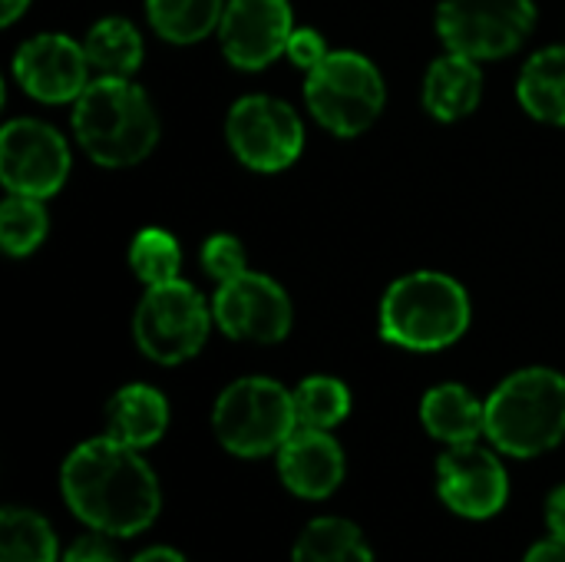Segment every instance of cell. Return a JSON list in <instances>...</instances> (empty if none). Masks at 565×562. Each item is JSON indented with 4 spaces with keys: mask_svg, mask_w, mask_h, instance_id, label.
<instances>
[{
    "mask_svg": "<svg viewBox=\"0 0 565 562\" xmlns=\"http://www.w3.org/2000/svg\"><path fill=\"white\" fill-rule=\"evenodd\" d=\"M73 132L96 166L122 169L156 149L159 116L129 76H99L73 103Z\"/></svg>",
    "mask_w": 565,
    "mask_h": 562,
    "instance_id": "cell-2",
    "label": "cell"
},
{
    "mask_svg": "<svg viewBox=\"0 0 565 562\" xmlns=\"http://www.w3.org/2000/svg\"><path fill=\"white\" fill-rule=\"evenodd\" d=\"M295 33V17L288 0H228L218 40L222 53L238 70H265L275 63Z\"/></svg>",
    "mask_w": 565,
    "mask_h": 562,
    "instance_id": "cell-12",
    "label": "cell"
},
{
    "mask_svg": "<svg viewBox=\"0 0 565 562\" xmlns=\"http://www.w3.org/2000/svg\"><path fill=\"white\" fill-rule=\"evenodd\" d=\"M516 96L530 116L565 126V46H550L530 56L520 73Z\"/></svg>",
    "mask_w": 565,
    "mask_h": 562,
    "instance_id": "cell-19",
    "label": "cell"
},
{
    "mask_svg": "<svg viewBox=\"0 0 565 562\" xmlns=\"http://www.w3.org/2000/svg\"><path fill=\"white\" fill-rule=\"evenodd\" d=\"M215 325L235 338L252 344H278L288 338L295 311L285 288L258 272H242L238 278L218 285L212 298Z\"/></svg>",
    "mask_w": 565,
    "mask_h": 562,
    "instance_id": "cell-11",
    "label": "cell"
},
{
    "mask_svg": "<svg viewBox=\"0 0 565 562\" xmlns=\"http://www.w3.org/2000/svg\"><path fill=\"white\" fill-rule=\"evenodd\" d=\"M169 427V404L149 384H129L106 404V434L126 447L146 450Z\"/></svg>",
    "mask_w": 565,
    "mask_h": 562,
    "instance_id": "cell-17",
    "label": "cell"
},
{
    "mask_svg": "<svg viewBox=\"0 0 565 562\" xmlns=\"http://www.w3.org/2000/svg\"><path fill=\"white\" fill-rule=\"evenodd\" d=\"M470 298L444 272H411L381 298V338L407 351H440L463 338Z\"/></svg>",
    "mask_w": 565,
    "mask_h": 562,
    "instance_id": "cell-3",
    "label": "cell"
},
{
    "mask_svg": "<svg viewBox=\"0 0 565 562\" xmlns=\"http://www.w3.org/2000/svg\"><path fill=\"white\" fill-rule=\"evenodd\" d=\"M179 265H182V252L175 235H169L166 229H142L136 232L132 245H129V268L132 275L149 288V285H166L179 278Z\"/></svg>",
    "mask_w": 565,
    "mask_h": 562,
    "instance_id": "cell-26",
    "label": "cell"
},
{
    "mask_svg": "<svg viewBox=\"0 0 565 562\" xmlns=\"http://www.w3.org/2000/svg\"><path fill=\"white\" fill-rule=\"evenodd\" d=\"M483 96L480 63L463 53H447L430 63L424 76V106L440 123H457L477 109Z\"/></svg>",
    "mask_w": 565,
    "mask_h": 562,
    "instance_id": "cell-16",
    "label": "cell"
},
{
    "mask_svg": "<svg viewBox=\"0 0 565 562\" xmlns=\"http://www.w3.org/2000/svg\"><path fill=\"white\" fill-rule=\"evenodd\" d=\"M291 562H374V556L354 523L341 517H321L298 537Z\"/></svg>",
    "mask_w": 565,
    "mask_h": 562,
    "instance_id": "cell-21",
    "label": "cell"
},
{
    "mask_svg": "<svg viewBox=\"0 0 565 562\" xmlns=\"http://www.w3.org/2000/svg\"><path fill=\"white\" fill-rule=\"evenodd\" d=\"M86 60L99 76H132L142 63V36L122 17L96 20L83 40Z\"/></svg>",
    "mask_w": 565,
    "mask_h": 562,
    "instance_id": "cell-20",
    "label": "cell"
},
{
    "mask_svg": "<svg viewBox=\"0 0 565 562\" xmlns=\"http://www.w3.org/2000/svg\"><path fill=\"white\" fill-rule=\"evenodd\" d=\"M50 219L43 209V199L33 195H7L0 205V245L7 255L20 258L40 248V242L46 238Z\"/></svg>",
    "mask_w": 565,
    "mask_h": 562,
    "instance_id": "cell-25",
    "label": "cell"
},
{
    "mask_svg": "<svg viewBox=\"0 0 565 562\" xmlns=\"http://www.w3.org/2000/svg\"><path fill=\"white\" fill-rule=\"evenodd\" d=\"M70 176L66 139L40 119H10L0 132V182L13 195L50 199Z\"/></svg>",
    "mask_w": 565,
    "mask_h": 562,
    "instance_id": "cell-10",
    "label": "cell"
},
{
    "mask_svg": "<svg viewBox=\"0 0 565 562\" xmlns=\"http://www.w3.org/2000/svg\"><path fill=\"white\" fill-rule=\"evenodd\" d=\"M420 421L430 437L450 447L473 444L480 434H487V404H480L463 384H440L424 394Z\"/></svg>",
    "mask_w": 565,
    "mask_h": 562,
    "instance_id": "cell-18",
    "label": "cell"
},
{
    "mask_svg": "<svg viewBox=\"0 0 565 562\" xmlns=\"http://www.w3.org/2000/svg\"><path fill=\"white\" fill-rule=\"evenodd\" d=\"M225 3L228 0H146V13L162 40L195 43L222 23Z\"/></svg>",
    "mask_w": 565,
    "mask_h": 562,
    "instance_id": "cell-22",
    "label": "cell"
},
{
    "mask_svg": "<svg viewBox=\"0 0 565 562\" xmlns=\"http://www.w3.org/2000/svg\"><path fill=\"white\" fill-rule=\"evenodd\" d=\"M212 318L205 298L189 282L175 278L146 288L132 318V335L149 361L182 364L202 351Z\"/></svg>",
    "mask_w": 565,
    "mask_h": 562,
    "instance_id": "cell-7",
    "label": "cell"
},
{
    "mask_svg": "<svg viewBox=\"0 0 565 562\" xmlns=\"http://www.w3.org/2000/svg\"><path fill=\"white\" fill-rule=\"evenodd\" d=\"M0 562H56V537L50 523L33 510L3 507Z\"/></svg>",
    "mask_w": 565,
    "mask_h": 562,
    "instance_id": "cell-23",
    "label": "cell"
},
{
    "mask_svg": "<svg viewBox=\"0 0 565 562\" xmlns=\"http://www.w3.org/2000/svg\"><path fill=\"white\" fill-rule=\"evenodd\" d=\"M305 99L328 132L358 136L381 116L387 89L381 70L364 53L331 50L315 70H308Z\"/></svg>",
    "mask_w": 565,
    "mask_h": 562,
    "instance_id": "cell-6",
    "label": "cell"
},
{
    "mask_svg": "<svg viewBox=\"0 0 565 562\" xmlns=\"http://www.w3.org/2000/svg\"><path fill=\"white\" fill-rule=\"evenodd\" d=\"M288 60L295 63V66H301L305 73L308 70H315L331 50H328V43H324V36L318 33V30H311V26H301V30H295L291 33V40H288Z\"/></svg>",
    "mask_w": 565,
    "mask_h": 562,
    "instance_id": "cell-28",
    "label": "cell"
},
{
    "mask_svg": "<svg viewBox=\"0 0 565 562\" xmlns=\"http://www.w3.org/2000/svg\"><path fill=\"white\" fill-rule=\"evenodd\" d=\"M202 268L209 278H215L218 285L238 278L242 272H248V258H245V248L235 235H212L205 238L202 245Z\"/></svg>",
    "mask_w": 565,
    "mask_h": 562,
    "instance_id": "cell-27",
    "label": "cell"
},
{
    "mask_svg": "<svg viewBox=\"0 0 565 562\" xmlns=\"http://www.w3.org/2000/svg\"><path fill=\"white\" fill-rule=\"evenodd\" d=\"M86 50L66 33H40L13 56V76L40 103H76L89 86Z\"/></svg>",
    "mask_w": 565,
    "mask_h": 562,
    "instance_id": "cell-13",
    "label": "cell"
},
{
    "mask_svg": "<svg viewBox=\"0 0 565 562\" xmlns=\"http://www.w3.org/2000/svg\"><path fill=\"white\" fill-rule=\"evenodd\" d=\"M225 136L238 162L255 172H281L298 162L305 149V126L298 113L275 96H242L225 119Z\"/></svg>",
    "mask_w": 565,
    "mask_h": 562,
    "instance_id": "cell-9",
    "label": "cell"
},
{
    "mask_svg": "<svg viewBox=\"0 0 565 562\" xmlns=\"http://www.w3.org/2000/svg\"><path fill=\"white\" fill-rule=\"evenodd\" d=\"M487 437L510 457H540L565 437V378L553 368L510 374L487 397Z\"/></svg>",
    "mask_w": 565,
    "mask_h": 562,
    "instance_id": "cell-4",
    "label": "cell"
},
{
    "mask_svg": "<svg viewBox=\"0 0 565 562\" xmlns=\"http://www.w3.org/2000/svg\"><path fill=\"white\" fill-rule=\"evenodd\" d=\"M63 562H122L116 556V550L103 540V537H83L70 547Z\"/></svg>",
    "mask_w": 565,
    "mask_h": 562,
    "instance_id": "cell-29",
    "label": "cell"
},
{
    "mask_svg": "<svg viewBox=\"0 0 565 562\" xmlns=\"http://www.w3.org/2000/svg\"><path fill=\"white\" fill-rule=\"evenodd\" d=\"M66 507L103 537H136L159 517L162 494L136 447L96 437L79 444L60 474Z\"/></svg>",
    "mask_w": 565,
    "mask_h": 562,
    "instance_id": "cell-1",
    "label": "cell"
},
{
    "mask_svg": "<svg viewBox=\"0 0 565 562\" xmlns=\"http://www.w3.org/2000/svg\"><path fill=\"white\" fill-rule=\"evenodd\" d=\"M437 490L454 513L467 520H487L507 503L510 480L503 464L490 450L477 447L473 441V444H457L440 457Z\"/></svg>",
    "mask_w": 565,
    "mask_h": 562,
    "instance_id": "cell-14",
    "label": "cell"
},
{
    "mask_svg": "<svg viewBox=\"0 0 565 562\" xmlns=\"http://www.w3.org/2000/svg\"><path fill=\"white\" fill-rule=\"evenodd\" d=\"M212 431L235 457L275 454L298 431L295 394L271 378H242L218 394Z\"/></svg>",
    "mask_w": 565,
    "mask_h": 562,
    "instance_id": "cell-5",
    "label": "cell"
},
{
    "mask_svg": "<svg viewBox=\"0 0 565 562\" xmlns=\"http://www.w3.org/2000/svg\"><path fill=\"white\" fill-rule=\"evenodd\" d=\"M132 562H185V556H179L175 550H166V547H156V550H146L139 553Z\"/></svg>",
    "mask_w": 565,
    "mask_h": 562,
    "instance_id": "cell-33",
    "label": "cell"
},
{
    "mask_svg": "<svg viewBox=\"0 0 565 562\" xmlns=\"http://www.w3.org/2000/svg\"><path fill=\"white\" fill-rule=\"evenodd\" d=\"M281 484L301 500H324L344 480L341 444L318 427H298L278 450Z\"/></svg>",
    "mask_w": 565,
    "mask_h": 562,
    "instance_id": "cell-15",
    "label": "cell"
},
{
    "mask_svg": "<svg viewBox=\"0 0 565 562\" xmlns=\"http://www.w3.org/2000/svg\"><path fill=\"white\" fill-rule=\"evenodd\" d=\"M26 7H30V0H0V23L10 26Z\"/></svg>",
    "mask_w": 565,
    "mask_h": 562,
    "instance_id": "cell-32",
    "label": "cell"
},
{
    "mask_svg": "<svg viewBox=\"0 0 565 562\" xmlns=\"http://www.w3.org/2000/svg\"><path fill=\"white\" fill-rule=\"evenodd\" d=\"M295 414H298V427L331 431L351 414V391L344 381L328 374L305 378L295 388Z\"/></svg>",
    "mask_w": 565,
    "mask_h": 562,
    "instance_id": "cell-24",
    "label": "cell"
},
{
    "mask_svg": "<svg viewBox=\"0 0 565 562\" xmlns=\"http://www.w3.org/2000/svg\"><path fill=\"white\" fill-rule=\"evenodd\" d=\"M546 523L553 537H565V487L553 490V497L546 500Z\"/></svg>",
    "mask_w": 565,
    "mask_h": 562,
    "instance_id": "cell-31",
    "label": "cell"
},
{
    "mask_svg": "<svg viewBox=\"0 0 565 562\" xmlns=\"http://www.w3.org/2000/svg\"><path fill=\"white\" fill-rule=\"evenodd\" d=\"M533 23V0H444L437 7V33L447 50L477 63L516 53Z\"/></svg>",
    "mask_w": 565,
    "mask_h": 562,
    "instance_id": "cell-8",
    "label": "cell"
},
{
    "mask_svg": "<svg viewBox=\"0 0 565 562\" xmlns=\"http://www.w3.org/2000/svg\"><path fill=\"white\" fill-rule=\"evenodd\" d=\"M523 562H565V537H550L536 543Z\"/></svg>",
    "mask_w": 565,
    "mask_h": 562,
    "instance_id": "cell-30",
    "label": "cell"
}]
</instances>
